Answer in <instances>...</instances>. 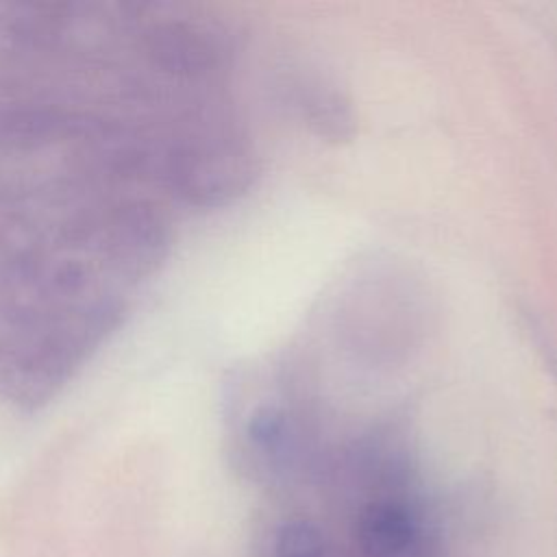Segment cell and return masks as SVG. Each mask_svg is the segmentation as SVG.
Listing matches in <instances>:
<instances>
[{
	"instance_id": "obj_1",
	"label": "cell",
	"mask_w": 557,
	"mask_h": 557,
	"mask_svg": "<svg viewBox=\"0 0 557 557\" xmlns=\"http://www.w3.org/2000/svg\"><path fill=\"white\" fill-rule=\"evenodd\" d=\"M418 535L413 511L398 500L370 503L357 522V542L366 557H409Z\"/></svg>"
},
{
	"instance_id": "obj_2",
	"label": "cell",
	"mask_w": 557,
	"mask_h": 557,
	"mask_svg": "<svg viewBox=\"0 0 557 557\" xmlns=\"http://www.w3.org/2000/svg\"><path fill=\"white\" fill-rule=\"evenodd\" d=\"M274 557H324V537L311 522H287L276 535Z\"/></svg>"
}]
</instances>
